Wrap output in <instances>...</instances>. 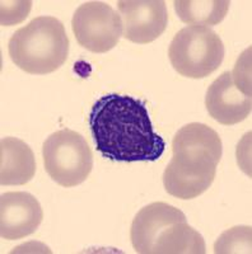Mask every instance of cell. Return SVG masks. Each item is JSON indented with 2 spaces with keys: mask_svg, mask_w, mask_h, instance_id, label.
Listing matches in <instances>:
<instances>
[{
  "mask_svg": "<svg viewBox=\"0 0 252 254\" xmlns=\"http://www.w3.org/2000/svg\"><path fill=\"white\" fill-rule=\"evenodd\" d=\"M42 156L50 178L65 188L83 183L92 172L93 154L89 145L81 133L69 128L47 137Z\"/></svg>",
  "mask_w": 252,
  "mask_h": 254,
  "instance_id": "5",
  "label": "cell"
},
{
  "mask_svg": "<svg viewBox=\"0 0 252 254\" xmlns=\"http://www.w3.org/2000/svg\"><path fill=\"white\" fill-rule=\"evenodd\" d=\"M31 1H1V24L8 26L13 14L19 15L22 20L26 19L31 9Z\"/></svg>",
  "mask_w": 252,
  "mask_h": 254,
  "instance_id": "16",
  "label": "cell"
},
{
  "mask_svg": "<svg viewBox=\"0 0 252 254\" xmlns=\"http://www.w3.org/2000/svg\"><path fill=\"white\" fill-rule=\"evenodd\" d=\"M251 49L241 55V59L236 64V67L232 72V79L235 84L241 89L244 94L251 97Z\"/></svg>",
  "mask_w": 252,
  "mask_h": 254,
  "instance_id": "15",
  "label": "cell"
},
{
  "mask_svg": "<svg viewBox=\"0 0 252 254\" xmlns=\"http://www.w3.org/2000/svg\"><path fill=\"white\" fill-rule=\"evenodd\" d=\"M8 51L20 70L45 75L64 65L69 55V38L60 20L41 15L15 32L9 40Z\"/></svg>",
  "mask_w": 252,
  "mask_h": 254,
  "instance_id": "3",
  "label": "cell"
},
{
  "mask_svg": "<svg viewBox=\"0 0 252 254\" xmlns=\"http://www.w3.org/2000/svg\"><path fill=\"white\" fill-rule=\"evenodd\" d=\"M89 126L96 149L116 162H156L166 150V141L153 130L143 101L112 93L93 104Z\"/></svg>",
  "mask_w": 252,
  "mask_h": 254,
  "instance_id": "1",
  "label": "cell"
},
{
  "mask_svg": "<svg viewBox=\"0 0 252 254\" xmlns=\"http://www.w3.org/2000/svg\"><path fill=\"white\" fill-rule=\"evenodd\" d=\"M224 45L212 28L187 26L172 40L168 56L180 75L203 79L218 70L224 59Z\"/></svg>",
  "mask_w": 252,
  "mask_h": 254,
  "instance_id": "4",
  "label": "cell"
},
{
  "mask_svg": "<svg viewBox=\"0 0 252 254\" xmlns=\"http://www.w3.org/2000/svg\"><path fill=\"white\" fill-rule=\"evenodd\" d=\"M44 212L28 192H6L0 198V235L3 239H23L41 225Z\"/></svg>",
  "mask_w": 252,
  "mask_h": 254,
  "instance_id": "9",
  "label": "cell"
},
{
  "mask_svg": "<svg viewBox=\"0 0 252 254\" xmlns=\"http://www.w3.org/2000/svg\"><path fill=\"white\" fill-rule=\"evenodd\" d=\"M36 160L32 149L17 137H4L0 142V183L22 186L35 177Z\"/></svg>",
  "mask_w": 252,
  "mask_h": 254,
  "instance_id": "11",
  "label": "cell"
},
{
  "mask_svg": "<svg viewBox=\"0 0 252 254\" xmlns=\"http://www.w3.org/2000/svg\"><path fill=\"white\" fill-rule=\"evenodd\" d=\"M172 151L173 156L163 173L167 193L181 199L196 198L212 186L220 160L201 149L182 147Z\"/></svg>",
  "mask_w": 252,
  "mask_h": 254,
  "instance_id": "6",
  "label": "cell"
},
{
  "mask_svg": "<svg viewBox=\"0 0 252 254\" xmlns=\"http://www.w3.org/2000/svg\"><path fill=\"white\" fill-rule=\"evenodd\" d=\"M182 147L201 149L214 155L218 160H220L222 153H223V146H222V140L219 135L212 127L199 124V122L187 124L177 131L172 140V150L182 149Z\"/></svg>",
  "mask_w": 252,
  "mask_h": 254,
  "instance_id": "13",
  "label": "cell"
},
{
  "mask_svg": "<svg viewBox=\"0 0 252 254\" xmlns=\"http://www.w3.org/2000/svg\"><path fill=\"white\" fill-rule=\"evenodd\" d=\"M228 0H176L174 12L182 22L191 26H214L226 18Z\"/></svg>",
  "mask_w": 252,
  "mask_h": 254,
  "instance_id": "12",
  "label": "cell"
},
{
  "mask_svg": "<svg viewBox=\"0 0 252 254\" xmlns=\"http://www.w3.org/2000/svg\"><path fill=\"white\" fill-rule=\"evenodd\" d=\"M72 29L82 47L94 54H103L119 44L122 20L110 4L87 1L73 15Z\"/></svg>",
  "mask_w": 252,
  "mask_h": 254,
  "instance_id": "7",
  "label": "cell"
},
{
  "mask_svg": "<svg viewBox=\"0 0 252 254\" xmlns=\"http://www.w3.org/2000/svg\"><path fill=\"white\" fill-rule=\"evenodd\" d=\"M133 248L140 254H204L203 237L187 224L185 214L166 202L145 206L130 229Z\"/></svg>",
  "mask_w": 252,
  "mask_h": 254,
  "instance_id": "2",
  "label": "cell"
},
{
  "mask_svg": "<svg viewBox=\"0 0 252 254\" xmlns=\"http://www.w3.org/2000/svg\"><path fill=\"white\" fill-rule=\"evenodd\" d=\"M209 115L222 125H236L251 115V97L244 94L232 79V72L226 71L209 87L205 97Z\"/></svg>",
  "mask_w": 252,
  "mask_h": 254,
  "instance_id": "10",
  "label": "cell"
},
{
  "mask_svg": "<svg viewBox=\"0 0 252 254\" xmlns=\"http://www.w3.org/2000/svg\"><path fill=\"white\" fill-rule=\"evenodd\" d=\"M117 5L122 35L134 44H151L167 28V6L162 0H121Z\"/></svg>",
  "mask_w": 252,
  "mask_h": 254,
  "instance_id": "8",
  "label": "cell"
},
{
  "mask_svg": "<svg viewBox=\"0 0 252 254\" xmlns=\"http://www.w3.org/2000/svg\"><path fill=\"white\" fill-rule=\"evenodd\" d=\"M214 253H251V226L224 231L215 243Z\"/></svg>",
  "mask_w": 252,
  "mask_h": 254,
  "instance_id": "14",
  "label": "cell"
}]
</instances>
